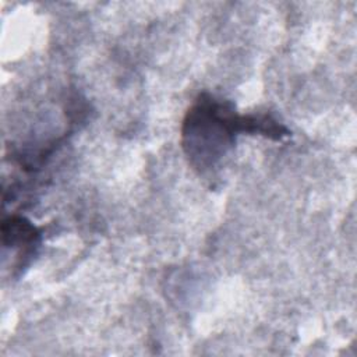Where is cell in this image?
<instances>
[{
    "label": "cell",
    "mask_w": 357,
    "mask_h": 357,
    "mask_svg": "<svg viewBox=\"0 0 357 357\" xmlns=\"http://www.w3.org/2000/svg\"><path fill=\"white\" fill-rule=\"evenodd\" d=\"M268 116H238L230 103L202 95L188 110L183 127V144L191 163L199 170L213 169L234 142L237 132L269 135Z\"/></svg>",
    "instance_id": "cell-1"
}]
</instances>
